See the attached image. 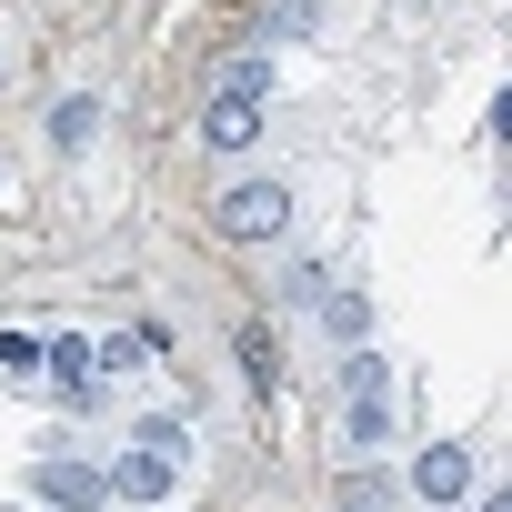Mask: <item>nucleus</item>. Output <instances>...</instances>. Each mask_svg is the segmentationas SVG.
<instances>
[{
    "label": "nucleus",
    "instance_id": "423d86ee",
    "mask_svg": "<svg viewBox=\"0 0 512 512\" xmlns=\"http://www.w3.org/2000/svg\"><path fill=\"white\" fill-rule=\"evenodd\" d=\"M402 492H412V502H462V492H472V452H462V442H432Z\"/></svg>",
    "mask_w": 512,
    "mask_h": 512
},
{
    "label": "nucleus",
    "instance_id": "0eeeda50",
    "mask_svg": "<svg viewBox=\"0 0 512 512\" xmlns=\"http://www.w3.org/2000/svg\"><path fill=\"white\" fill-rule=\"evenodd\" d=\"M201 141H211V151H251V141H262V101L211 91V111H201Z\"/></svg>",
    "mask_w": 512,
    "mask_h": 512
},
{
    "label": "nucleus",
    "instance_id": "ddd939ff",
    "mask_svg": "<svg viewBox=\"0 0 512 512\" xmlns=\"http://www.w3.org/2000/svg\"><path fill=\"white\" fill-rule=\"evenodd\" d=\"M131 442H161V452H171V462H181V452H191V422H181V412H151V422H141V432H131Z\"/></svg>",
    "mask_w": 512,
    "mask_h": 512
},
{
    "label": "nucleus",
    "instance_id": "f03ea898",
    "mask_svg": "<svg viewBox=\"0 0 512 512\" xmlns=\"http://www.w3.org/2000/svg\"><path fill=\"white\" fill-rule=\"evenodd\" d=\"M211 231H221V241H251V251L282 241V231H292V181H231V191L211 201Z\"/></svg>",
    "mask_w": 512,
    "mask_h": 512
},
{
    "label": "nucleus",
    "instance_id": "f257e3e1",
    "mask_svg": "<svg viewBox=\"0 0 512 512\" xmlns=\"http://www.w3.org/2000/svg\"><path fill=\"white\" fill-rule=\"evenodd\" d=\"M342 412H352V452L392 442V362L372 342H352V362H342Z\"/></svg>",
    "mask_w": 512,
    "mask_h": 512
},
{
    "label": "nucleus",
    "instance_id": "f8f14e48",
    "mask_svg": "<svg viewBox=\"0 0 512 512\" xmlns=\"http://www.w3.org/2000/svg\"><path fill=\"white\" fill-rule=\"evenodd\" d=\"M322 292H332V272H322V262H292V272H282V302H302V312H312Z\"/></svg>",
    "mask_w": 512,
    "mask_h": 512
},
{
    "label": "nucleus",
    "instance_id": "1a4fd4ad",
    "mask_svg": "<svg viewBox=\"0 0 512 512\" xmlns=\"http://www.w3.org/2000/svg\"><path fill=\"white\" fill-rule=\"evenodd\" d=\"M91 131H101V101H91V91H71V101L51 111V151H91Z\"/></svg>",
    "mask_w": 512,
    "mask_h": 512
},
{
    "label": "nucleus",
    "instance_id": "7ed1b4c3",
    "mask_svg": "<svg viewBox=\"0 0 512 512\" xmlns=\"http://www.w3.org/2000/svg\"><path fill=\"white\" fill-rule=\"evenodd\" d=\"M41 382H51L71 412H81V402H101V382H111V372H101V342H71V332H51V362H41Z\"/></svg>",
    "mask_w": 512,
    "mask_h": 512
},
{
    "label": "nucleus",
    "instance_id": "9b49d317",
    "mask_svg": "<svg viewBox=\"0 0 512 512\" xmlns=\"http://www.w3.org/2000/svg\"><path fill=\"white\" fill-rule=\"evenodd\" d=\"M221 91H241V101H272V61H262V51H241V61L221 71Z\"/></svg>",
    "mask_w": 512,
    "mask_h": 512
},
{
    "label": "nucleus",
    "instance_id": "9d476101",
    "mask_svg": "<svg viewBox=\"0 0 512 512\" xmlns=\"http://www.w3.org/2000/svg\"><path fill=\"white\" fill-rule=\"evenodd\" d=\"M41 362H51V332H0V372L11 382H41Z\"/></svg>",
    "mask_w": 512,
    "mask_h": 512
},
{
    "label": "nucleus",
    "instance_id": "4468645a",
    "mask_svg": "<svg viewBox=\"0 0 512 512\" xmlns=\"http://www.w3.org/2000/svg\"><path fill=\"white\" fill-rule=\"evenodd\" d=\"M492 141H502V151H512V91H502V101H492Z\"/></svg>",
    "mask_w": 512,
    "mask_h": 512
},
{
    "label": "nucleus",
    "instance_id": "39448f33",
    "mask_svg": "<svg viewBox=\"0 0 512 512\" xmlns=\"http://www.w3.org/2000/svg\"><path fill=\"white\" fill-rule=\"evenodd\" d=\"M31 502H71V512H91V502H111V472L51 452V462H31Z\"/></svg>",
    "mask_w": 512,
    "mask_h": 512
},
{
    "label": "nucleus",
    "instance_id": "20e7f679",
    "mask_svg": "<svg viewBox=\"0 0 512 512\" xmlns=\"http://www.w3.org/2000/svg\"><path fill=\"white\" fill-rule=\"evenodd\" d=\"M181 492V462L161 452V442H131L121 462H111V502H171Z\"/></svg>",
    "mask_w": 512,
    "mask_h": 512
},
{
    "label": "nucleus",
    "instance_id": "6e6552de",
    "mask_svg": "<svg viewBox=\"0 0 512 512\" xmlns=\"http://www.w3.org/2000/svg\"><path fill=\"white\" fill-rule=\"evenodd\" d=\"M312 312H322V332H332L342 352H352V342H372V302H362V292H342V282H332Z\"/></svg>",
    "mask_w": 512,
    "mask_h": 512
}]
</instances>
